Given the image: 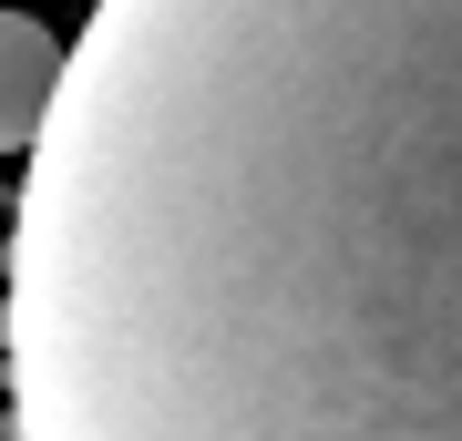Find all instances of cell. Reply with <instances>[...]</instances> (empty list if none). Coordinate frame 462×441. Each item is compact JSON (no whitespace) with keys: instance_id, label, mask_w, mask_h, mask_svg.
<instances>
[{"instance_id":"6da1fadb","label":"cell","mask_w":462,"mask_h":441,"mask_svg":"<svg viewBox=\"0 0 462 441\" xmlns=\"http://www.w3.org/2000/svg\"><path fill=\"white\" fill-rule=\"evenodd\" d=\"M0 360L11 441H462V0H93Z\"/></svg>"},{"instance_id":"7a4b0ae2","label":"cell","mask_w":462,"mask_h":441,"mask_svg":"<svg viewBox=\"0 0 462 441\" xmlns=\"http://www.w3.org/2000/svg\"><path fill=\"white\" fill-rule=\"evenodd\" d=\"M51 82H62V41L32 11H0V154H32V133L51 114Z\"/></svg>"}]
</instances>
